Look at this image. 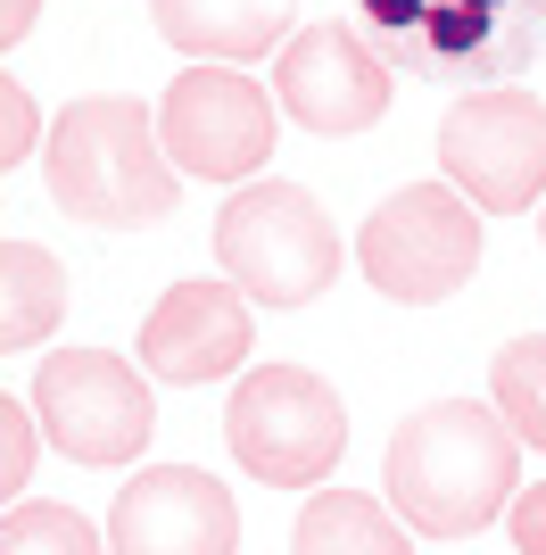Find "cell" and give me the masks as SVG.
I'll return each instance as SVG.
<instances>
[{
  "label": "cell",
  "mask_w": 546,
  "mask_h": 555,
  "mask_svg": "<svg viewBox=\"0 0 546 555\" xmlns=\"http://www.w3.org/2000/svg\"><path fill=\"white\" fill-rule=\"evenodd\" d=\"M522 498V440L505 431L497 406L439 398L398 423L389 440V506L398 522L431 539H472Z\"/></svg>",
  "instance_id": "obj_1"
},
{
  "label": "cell",
  "mask_w": 546,
  "mask_h": 555,
  "mask_svg": "<svg viewBox=\"0 0 546 555\" xmlns=\"http://www.w3.org/2000/svg\"><path fill=\"white\" fill-rule=\"evenodd\" d=\"M50 199L91 232H141L174 216V158L158 141V108L125 92H91L50 125Z\"/></svg>",
  "instance_id": "obj_2"
},
{
  "label": "cell",
  "mask_w": 546,
  "mask_h": 555,
  "mask_svg": "<svg viewBox=\"0 0 546 555\" xmlns=\"http://www.w3.org/2000/svg\"><path fill=\"white\" fill-rule=\"evenodd\" d=\"M356 34L422 83H505L546 59V0H356Z\"/></svg>",
  "instance_id": "obj_3"
},
{
  "label": "cell",
  "mask_w": 546,
  "mask_h": 555,
  "mask_svg": "<svg viewBox=\"0 0 546 555\" xmlns=\"http://www.w3.org/2000/svg\"><path fill=\"white\" fill-rule=\"evenodd\" d=\"M216 257L224 274L265 307H315L340 282V232L315 191L298 183H240L216 208Z\"/></svg>",
  "instance_id": "obj_4"
},
{
  "label": "cell",
  "mask_w": 546,
  "mask_h": 555,
  "mask_svg": "<svg viewBox=\"0 0 546 555\" xmlns=\"http://www.w3.org/2000/svg\"><path fill=\"white\" fill-rule=\"evenodd\" d=\"M224 440L249 481L315 489V481H332V464L348 448L340 390L307 365H257V373H240V390L224 406Z\"/></svg>",
  "instance_id": "obj_5"
},
{
  "label": "cell",
  "mask_w": 546,
  "mask_h": 555,
  "mask_svg": "<svg viewBox=\"0 0 546 555\" xmlns=\"http://www.w3.org/2000/svg\"><path fill=\"white\" fill-rule=\"evenodd\" d=\"M364 282L398 307H439L480 274V208L455 183H406L389 191L373 224L356 232Z\"/></svg>",
  "instance_id": "obj_6"
},
{
  "label": "cell",
  "mask_w": 546,
  "mask_h": 555,
  "mask_svg": "<svg viewBox=\"0 0 546 555\" xmlns=\"http://www.w3.org/2000/svg\"><path fill=\"white\" fill-rule=\"evenodd\" d=\"M34 423L42 440L75 464H133L158 431L150 382L108 348H58L34 373Z\"/></svg>",
  "instance_id": "obj_7"
},
{
  "label": "cell",
  "mask_w": 546,
  "mask_h": 555,
  "mask_svg": "<svg viewBox=\"0 0 546 555\" xmlns=\"http://www.w3.org/2000/svg\"><path fill=\"white\" fill-rule=\"evenodd\" d=\"M439 175L480 216H522L546 199V100L464 92L439 116Z\"/></svg>",
  "instance_id": "obj_8"
},
{
  "label": "cell",
  "mask_w": 546,
  "mask_h": 555,
  "mask_svg": "<svg viewBox=\"0 0 546 555\" xmlns=\"http://www.w3.org/2000/svg\"><path fill=\"white\" fill-rule=\"evenodd\" d=\"M158 141L182 175L240 191L273 158V100L249 67H182L158 100Z\"/></svg>",
  "instance_id": "obj_9"
},
{
  "label": "cell",
  "mask_w": 546,
  "mask_h": 555,
  "mask_svg": "<svg viewBox=\"0 0 546 555\" xmlns=\"http://www.w3.org/2000/svg\"><path fill=\"white\" fill-rule=\"evenodd\" d=\"M273 100L307 133H364L389 116V59L356 25H307L273 50Z\"/></svg>",
  "instance_id": "obj_10"
},
{
  "label": "cell",
  "mask_w": 546,
  "mask_h": 555,
  "mask_svg": "<svg viewBox=\"0 0 546 555\" xmlns=\"http://www.w3.org/2000/svg\"><path fill=\"white\" fill-rule=\"evenodd\" d=\"M108 555H240V506L199 464H150L116 489Z\"/></svg>",
  "instance_id": "obj_11"
},
{
  "label": "cell",
  "mask_w": 546,
  "mask_h": 555,
  "mask_svg": "<svg viewBox=\"0 0 546 555\" xmlns=\"http://www.w3.org/2000/svg\"><path fill=\"white\" fill-rule=\"evenodd\" d=\"M257 324H249V291L240 282H174L150 315H141V365L174 382V390H199V382H224L240 373Z\"/></svg>",
  "instance_id": "obj_12"
},
{
  "label": "cell",
  "mask_w": 546,
  "mask_h": 555,
  "mask_svg": "<svg viewBox=\"0 0 546 555\" xmlns=\"http://www.w3.org/2000/svg\"><path fill=\"white\" fill-rule=\"evenodd\" d=\"M150 17L199 67H249L290 42V0H150Z\"/></svg>",
  "instance_id": "obj_13"
},
{
  "label": "cell",
  "mask_w": 546,
  "mask_h": 555,
  "mask_svg": "<svg viewBox=\"0 0 546 555\" xmlns=\"http://www.w3.org/2000/svg\"><path fill=\"white\" fill-rule=\"evenodd\" d=\"M290 555H414L406 522L364 489H315L290 522Z\"/></svg>",
  "instance_id": "obj_14"
},
{
  "label": "cell",
  "mask_w": 546,
  "mask_h": 555,
  "mask_svg": "<svg viewBox=\"0 0 546 555\" xmlns=\"http://www.w3.org/2000/svg\"><path fill=\"white\" fill-rule=\"evenodd\" d=\"M67 324V266L42 241H0V348H42Z\"/></svg>",
  "instance_id": "obj_15"
},
{
  "label": "cell",
  "mask_w": 546,
  "mask_h": 555,
  "mask_svg": "<svg viewBox=\"0 0 546 555\" xmlns=\"http://www.w3.org/2000/svg\"><path fill=\"white\" fill-rule=\"evenodd\" d=\"M489 406L505 415V431L522 448L546 456V332H522V340L497 348V365H489Z\"/></svg>",
  "instance_id": "obj_16"
},
{
  "label": "cell",
  "mask_w": 546,
  "mask_h": 555,
  "mask_svg": "<svg viewBox=\"0 0 546 555\" xmlns=\"http://www.w3.org/2000/svg\"><path fill=\"white\" fill-rule=\"evenodd\" d=\"M0 555H100V531H91L75 506L58 498H17V506L0 514Z\"/></svg>",
  "instance_id": "obj_17"
},
{
  "label": "cell",
  "mask_w": 546,
  "mask_h": 555,
  "mask_svg": "<svg viewBox=\"0 0 546 555\" xmlns=\"http://www.w3.org/2000/svg\"><path fill=\"white\" fill-rule=\"evenodd\" d=\"M34 440H42L34 398H0V506H17V489L34 481Z\"/></svg>",
  "instance_id": "obj_18"
},
{
  "label": "cell",
  "mask_w": 546,
  "mask_h": 555,
  "mask_svg": "<svg viewBox=\"0 0 546 555\" xmlns=\"http://www.w3.org/2000/svg\"><path fill=\"white\" fill-rule=\"evenodd\" d=\"M34 141H42L34 92H25L17 75H0V166H25V158H34Z\"/></svg>",
  "instance_id": "obj_19"
},
{
  "label": "cell",
  "mask_w": 546,
  "mask_h": 555,
  "mask_svg": "<svg viewBox=\"0 0 546 555\" xmlns=\"http://www.w3.org/2000/svg\"><path fill=\"white\" fill-rule=\"evenodd\" d=\"M505 522H514V547H522V555H546V481L522 489V498L505 506Z\"/></svg>",
  "instance_id": "obj_20"
},
{
  "label": "cell",
  "mask_w": 546,
  "mask_h": 555,
  "mask_svg": "<svg viewBox=\"0 0 546 555\" xmlns=\"http://www.w3.org/2000/svg\"><path fill=\"white\" fill-rule=\"evenodd\" d=\"M34 25H42V0H0V50H17Z\"/></svg>",
  "instance_id": "obj_21"
},
{
  "label": "cell",
  "mask_w": 546,
  "mask_h": 555,
  "mask_svg": "<svg viewBox=\"0 0 546 555\" xmlns=\"http://www.w3.org/2000/svg\"><path fill=\"white\" fill-rule=\"evenodd\" d=\"M538 241H546V208H538Z\"/></svg>",
  "instance_id": "obj_22"
}]
</instances>
